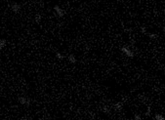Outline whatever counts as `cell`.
I'll return each instance as SVG.
<instances>
[{
    "instance_id": "6da1fadb",
    "label": "cell",
    "mask_w": 165,
    "mask_h": 120,
    "mask_svg": "<svg viewBox=\"0 0 165 120\" xmlns=\"http://www.w3.org/2000/svg\"><path fill=\"white\" fill-rule=\"evenodd\" d=\"M53 9H54V12H55V14H56V16H57V17H59V18H63V17L65 16L66 12H65L61 7H60V6L55 5Z\"/></svg>"
},
{
    "instance_id": "7a4b0ae2",
    "label": "cell",
    "mask_w": 165,
    "mask_h": 120,
    "mask_svg": "<svg viewBox=\"0 0 165 120\" xmlns=\"http://www.w3.org/2000/svg\"><path fill=\"white\" fill-rule=\"evenodd\" d=\"M121 52L125 55V56H127L128 58H134V56H135V54H134V52L132 51V50H130L128 47H121Z\"/></svg>"
},
{
    "instance_id": "3957f363",
    "label": "cell",
    "mask_w": 165,
    "mask_h": 120,
    "mask_svg": "<svg viewBox=\"0 0 165 120\" xmlns=\"http://www.w3.org/2000/svg\"><path fill=\"white\" fill-rule=\"evenodd\" d=\"M18 102L21 103V104H23V106H26V107H29L31 106V100H29L28 98H26V97H19L18 98Z\"/></svg>"
},
{
    "instance_id": "277c9868",
    "label": "cell",
    "mask_w": 165,
    "mask_h": 120,
    "mask_svg": "<svg viewBox=\"0 0 165 120\" xmlns=\"http://www.w3.org/2000/svg\"><path fill=\"white\" fill-rule=\"evenodd\" d=\"M9 6H10L11 10H12L14 13H19V12L21 11V9H22L21 5H20L19 3H17V2H13V3H11Z\"/></svg>"
},
{
    "instance_id": "5b68a950",
    "label": "cell",
    "mask_w": 165,
    "mask_h": 120,
    "mask_svg": "<svg viewBox=\"0 0 165 120\" xmlns=\"http://www.w3.org/2000/svg\"><path fill=\"white\" fill-rule=\"evenodd\" d=\"M67 61L70 63V64H76V62H77V60H76V58H75V56L74 55H68L67 56Z\"/></svg>"
},
{
    "instance_id": "8992f818",
    "label": "cell",
    "mask_w": 165,
    "mask_h": 120,
    "mask_svg": "<svg viewBox=\"0 0 165 120\" xmlns=\"http://www.w3.org/2000/svg\"><path fill=\"white\" fill-rule=\"evenodd\" d=\"M113 108L115 110H120L123 108V102H118L115 104H113Z\"/></svg>"
},
{
    "instance_id": "52a82bcc",
    "label": "cell",
    "mask_w": 165,
    "mask_h": 120,
    "mask_svg": "<svg viewBox=\"0 0 165 120\" xmlns=\"http://www.w3.org/2000/svg\"><path fill=\"white\" fill-rule=\"evenodd\" d=\"M6 44H7L6 39H1V40H0V51L3 50V48L6 46Z\"/></svg>"
},
{
    "instance_id": "ba28073f",
    "label": "cell",
    "mask_w": 165,
    "mask_h": 120,
    "mask_svg": "<svg viewBox=\"0 0 165 120\" xmlns=\"http://www.w3.org/2000/svg\"><path fill=\"white\" fill-rule=\"evenodd\" d=\"M41 15H39V14H36L35 15V17H34V22L36 23V24H39L40 23V21H41Z\"/></svg>"
},
{
    "instance_id": "9c48e42d",
    "label": "cell",
    "mask_w": 165,
    "mask_h": 120,
    "mask_svg": "<svg viewBox=\"0 0 165 120\" xmlns=\"http://www.w3.org/2000/svg\"><path fill=\"white\" fill-rule=\"evenodd\" d=\"M102 110H103L104 113H107V114H109V113L110 112V108H109L108 106H104L103 108H102Z\"/></svg>"
},
{
    "instance_id": "30bf717a",
    "label": "cell",
    "mask_w": 165,
    "mask_h": 120,
    "mask_svg": "<svg viewBox=\"0 0 165 120\" xmlns=\"http://www.w3.org/2000/svg\"><path fill=\"white\" fill-rule=\"evenodd\" d=\"M154 119L155 120H164V116L162 114H159V113H156L154 115Z\"/></svg>"
},
{
    "instance_id": "8fae6325",
    "label": "cell",
    "mask_w": 165,
    "mask_h": 120,
    "mask_svg": "<svg viewBox=\"0 0 165 120\" xmlns=\"http://www.w3.org/2000/svg\"><path fill=\"white\" fill-rule=\"evenodd\" d=\"M147 35L151 38V39H156L157 37H158V35L157 34H155V33H147Z\"/></svg>"
},
{
    "instance_id": "7c38bea8",
    "label": "cell",
    "mask_w": 165,
    "mask_h": 120,
    "mask_svg": "<svg viewBox=\"0 0 165 120\" xmlns=\"http://www.w3.org/2000/svg\"><path fill=\"white\" fill-rule=\"evenodd\" d=\"M56 57H57L59 60H64V58H65L61 53H59V52H58V53H56Z\"/></svg>"
},
{
    "instance_id": "4fadbf2b",
    "label": "cell",
    "mask_w": 165,
    "mask_h": 120,
    "mask_svg": "<svg viewBox=\"0 0 165 120\" xmlns=\"http://www.w3.org/2000/svg\"><path fill=\"white\" fill-rule=\"evenodd\" d=\"M141 32L144 33V34H147V27L146 26H141Z\"/></svg>"
},
{
    "instance_id": "5bb4252c",
    "label": "cell",
    "mask_w": 165,
    "mask_h": 120,
    "mask_svg": "<svg viewBox=\"0 0 165 120\" xmlns=\"http://www.w3.org/2000/svg\"><path fill=\"white\" fill-rule=\"evenodd\" d=\"M149 115H151V107L147 108V112H146V116H147V117H148Z\"/></svg>"
},
{
    "instance_id": "9a60e30c",
    "label": "cell",
    "mask_w": 165,
    "mask_h": 120,
    "mask_svg": "<svg viewBox=\"0 0 165 120\" xmlns=\"http://www.w3.org/2000/svg\"><path fill=\"white\" fill-rule=\"evenodd\" d=\"M134 119H135V120H141V119H142V117H141V115H139V114H135Z\"/></svg>"
}]
</instances>
